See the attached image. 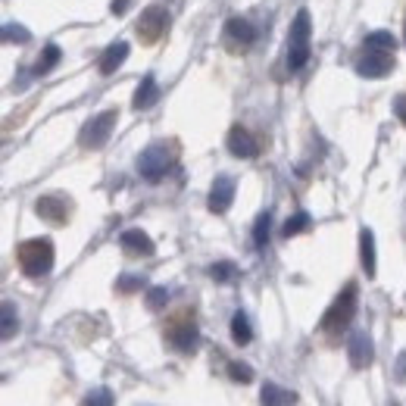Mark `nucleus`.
<instances>
[{
    "label": "nucleus",
    "instance_id": "aec40b11",
    "mask_svg": "<svg viewBox=\"0 0 406 406\" xmlns=\"http://www.w3.org/2000/svg\"><path fill=\"white\" fill-rule=\"evenodd\" d=\"M60 63V47L56 44H47L44 47V54L38 56V66H34V75H44V72H50V69Z\"/></svg>",
    "mask_w": 406,
    "mask_h": 406
},
{
    "label": "nucleus",
    "instance_id": "6ab92c4d",
    "mask_svg": "<svg viewBox=\"0 0 406 406\" xmlns=\"http://www.w3.org/2000/svg\"><path fill=\"white\" fill-rule=\"evenodd\" d=\"M294 403V394L281 391L278 385H266L263 387V406H291Z\"/></svg>",
    "mask_w": 406,
    "mask_h": 406
},
{
    "label": "nucleus",
    "instance_id": "f8f14e48",
    "mask_svg": "<svg viewBox=\"0 0 406 406\" xmlns=\"http://www.w3.org/2000/svg\"><path fill=\"white\" fill-rule=\"evenodd\" d=\"M169 344L175 347V350H182V353H194L197 344H200V334H197V328L191 322H182L169 332Z\"/></svg>",
    "mask_w": 406,
    "mask_h": 406
},
{
    "label": "nucleus",
    "instance_id": "9d476101",
    "mask_svg": "<svg viewBox=\"0 0 406 406\" xmlns=\"http://www.w3.org/2000/svg\"><path fill=\"white\" fill-rule=\"evenodd\" d=\"M235 200V182L228 175H219L213 182V191H210V210L213 213H225Z\"/></svg>",
    "mask_w": 406,
    "mask_h": 406
},
{
    "label": "nucleus",
    "instance_id": "5701e85b",
    "mask_svg": "<svg viewBox=\"0 0 406 406\" xmlns=\"http://www.w3.org/2000/svg\"><path fill=\"white\" fill-rule=\"evenodd\" d=\"M16 332H19V316H16V306L13 303H3V341H10Z\"/></svg>",
    "mask_w": 406,
    "mask_h": 406
},
{
    "label": "nucleus",
    "instance_id": "a878e982",
    "mask_svg": "<svg viewBox=\"0 0 406 406\" xmlns=\"http://www.w3.org/2000/svg\"><path fill=\"white\" fill-rule=\"evenodd\" d=\"M166 303H169V291H166L162 284L150 288V291H147V306H150V310H162Z\"/></svg>",
    "mask_w": 406,
    "mask_h": 406
},
{
    "label": "nucleus",
    "instance_id": "473e14b6",
    "mask_svg": "<svg viewBox=\"0 0 406 406\" xmlns=\"http://www.w3.org/2000/svg\"><path fill=\"white\" fill-rule=\"evenodd\" d=\"M125 7H129V0H113V13H122Z\"/></svg>",
    "mask_w": 406,
    "mask_h": 406
},
{
    "label": "nucleus",
    "instance_id": "c85d7f7f",
    "mask_svg": "<svg viewBox=\"0 0 406 406\" xmlns=\"http://www.w3.org/2000/svg\"><path fill=\"white\" fill-rule=\"evenodd\" d=\"M228 372H231V378H235V381H244V385L253 378L250 365H244V363H231V365H228Z\"/></svg>",
    "mask_w": 406,
    "mask_h": 406
},
{
    "label": "nucleus",
    "instance_id": "f257e3e1",
    "mask_svg": "<svg viewBox=\"0 0 406 406\" xmlns=\"http://www.w3.org/2000/svg\"><path fill=\"white\" fill-rule=\"evenodd\" d=\"M19 266L28 278H41L54 269V244L47 237H34L19 247Z\"/></svg>",
    "mask_w": 406,
    "mask_h": 406
},
{
    "label": "nucleus",
    "instance_id": "39448f33",
    "mask_svg": "<svg viewBox=\"0 0 406 406\" xmlns=\"http://www.w3.org/2000/svg\"><path fill=\"white\" fill-rule=\"evenodd\" d=\"M116 119H119L116 109H103V113H97L94 119L81 129V147H91V150L103 147V144L109 141V135H113V129H116Z\"/></svg>",
    "mask_w": 406,
    "mask_h": 406
},
{
    "label": "nucleus",
    "instance_id": "393cba45",
    "mask_svg": "<svg viewBox=\"0 0 406 406\" xmlns=\"http://www.w3.org/2000/svg\"><path fill=\"white\" fill-rule=\"evenodd\" d=\"M303 228H310V216H306V213H297V216H291L288 222H284V237L300 235Z\"/></svg>",
    "mask_w": 406,
    "mask_h": 406
},
{
    "label": "nucleus",
    "instance_id": "cd10ccee",
    "mask_svg": "<svg viewBox=\"0 0 406 406\" xmlns=\"http://www.w3.org/2000/svg\"><path fill=\"white\" fill-rule=\"evenodd\" d=\"M210 275L216 278V281H231V278H235V263H216L210 269Z\"/></svg>",
    "mask_w": 406,
    "mask_h": 406
},
{
    "label": "nucleus",
    "instance_id": "1a4fd4ad",
    "mask_svg": "<svg viewBox=\"0 0 406 406\" xmlns=\"http://www.w3.org/2000/svg\"><path fill=\"white\" fill-rule=\"evenodd\" d=\"M225 38H228L231 47H250L253 38H257V28L250 25L247 19H228L225 22Z\"/></svg>",
    "mask_w": 406,
    "mask_h": 406
},
{
    "label": "nucleus",
    "instance_id": "4be33fe9",
    "mask_svg": "<svg viewBox=\"0 0 406 406\" xmlns=\"http://www.w3.org/2000/svg\"><path fill=\"white\" fill-rule=\"evenodd\" d=\"M81 406H113V394H109V387H94L85 394Z\"/></svg>",
    "mask_w": 406,
    "mask_h": 406
},
{
    "label": "nucleus",
    "instance_id": "4468645a",
    "mask_svg": "<svg viewBox=\"0 0 406 406\" xmlns=\"http://www.w3.org/2000/svg\"><path fill=\"white\" fill-rule=\"evenodd\" d=\"M228 150L235 156H244V160H250V156H257V141H253L250 135H247V129H231L228 131Z\"/></svg>",
    "mask_w": 406,
    "mask_h": 406
},
{
    "label": "nucleus",
    "instance_id": "f3484780",
    "mask_svg": "<svg viewBox=\"0 0 406 406\" xmlns=\"http://www.w3.org/2000/svg\"><path fill=\"white\" fill-rule=\"evenodd\" d=\"M156 97H160L156 78H153V75H147V78L141 81V88L135 91V107H138V109H147L150 103H156Z\"/></svg>",
    "mask_w": 406,
    "mask_h": 406
},
{
    "label": "nucleus",
    "instance_id": "b1692460",
    "mask_svg": "<svg viewBox=\"0 0 406 406\" xmlns=\"http://www.w3.org/2000/svg\"><path fill=\"white\" fill-rule=\"evenodd\" d=\"M365 47H369V50H394V34L372 32L369 38H365Z\"/></svg>",
    "mask_w": 406,
    "mask_h": 406
},
{
    "label": "nucleus",
    "instance_id": "6e6552de",
    "mask_svg": "<svg viewBox=\"0 0 406 406\" xmlns=\"http://www.w3.org/2000/svg\"><path fill=\"white\" fill-rule=\"evenodd\" d=\"M34 210H38L41 219H47V222L60 225L66 222V213H69V200L63 194H47V197H41L38 203H34Z\"/></svg>",
    "mask_w": 406,
    "mask_h": 406
},
{
    "label": "nucleus",
    "instance_id": "423d86ee",
    "mask_svg": "<svg viewBox=\"0 0 406 406\" xmlns=\"http://www.w3.org/2000/svg\"><path fill=\"white\" fill-rule=\"evenodd\" d=\"M166 25H169L166 10L162 7H147L141 13V19H138V34H141L144 41H156L162 32H166Z\"/></svg>",
    "mask_w": 406,
    "mask_h": 406
},
{
    "label": "nucleus",
    "instance_id": "412c9836",
    "mask_svg": "<svg viewBox=\"0 0 406 406\" xmlns=\"http://www.w3.org/2000/svg\"><path fill=\"white\" fill-rule=\"evenodd\" d=\"M269 228H272V213L266 210V213H259L257 225H253V244H257V247H266V244H269Z\"/></svg>",
    "mask_w": 406,
    "mask_h": 406
},
{
    "label": "nucleus",
    "instance_id": "f03ea898",
    "mask_svg": "<svg viewBox=\"0 0 406 406\" xmlns=\"http://www.w3.org/2000/svg\"><path fill=\"white\" fill-rule=\"evenodd\" d=\"M310 60V13L300 10L297 19L291 22V34H288V69L300 72Z\"/></svg>",
    "mask_w": 406,
    "mask_h": 406
},
{
    "label": "nucleus",
    "instance_id": "0eeeda50",
    "mask_svg": "<svg viewBox=\"0 0 406 406\" xmlns=\"http://www.w3.org/2000/svg\"><path fill=\"white\" fill-rule=\"evenodd\" d=\"M356 69L365 78H381V75H387L394 69V56H391V50H369V54L359 60Z\"/></svg>",
    "mask_w": 406,
    "mask_h": 406
},
{
    "label": "nucleus",
    "instance_id": "bb28decb",
    "mask_svg": "<svg viewBox=\"0 0 406 406\" xmlns=\"http://www.w3.org/2000/svg\"><path fill=\"white\" fill-rule=\"evenodd\" d=\"M3 41H10V44H25L28 32L22 25H3Z\"/></svg>",
    "mask_w": 406,
    "mask_h": 406
},
{
    "label": "nucleus",
    "instance_id": "7c9ffc66",
    "mask_svg": "<svg viewBox=\"0 0 406 406\" xmlns=\"http://www.w3.org/2000/svg\"><path fill=\"white\" fill-rule=\"evenodd\" d=\"M394 113H397V119L406 125V94H400L397 100H394Z\"/></svg>",
    "mask_w": 406,
    "mask_h": 406
},
{
    "label": "nucleus",
    "instance_id": "2eb2a0df",
    "mask_svg": "<svg viewBox=\"0 0 406 406\" xmlns=\"http://www.w3.org/2000/svg\"><path fill=\"white\" fill-rule=\"evenodd\" d=\"M125 56H129V44H125V41H116V44H109V47L103 50V56H100V72L103 75L116 72V69L125 63Z\"/></svg>",
    "mask_w": 406,
    "mask_h": 406
},
{
    "label": "nucleus",
    "instance_id": "dca6fc26",
    "mask_svg": "<svg viewBox=\"0 0 406 406\" xmlns=\"http://www.w3.org/2000/svg\"><path fill=\"white\" fill-rule=\"evenodd\" d=\"M359 257H363V269L365 275H375V235L369 228L359 231Z\"/></svg>",
    "mask_w": 406,
    "mask_h": 406
},
{
    "label": "nucleus",
    "instance_id": "20e7f679",
    "mask_svg": "<svg viewBox=\"0 0 406 406\" xmlns=\"http://www.w3.org/2000/svg\"><path fill=\"white\" fill-rule=\"evenodd\" d=\"M172 166V150L166 144H150L141 156H138V172H141L147 182H160Z\"/></svg>",
    "mask_w": 406,
    "mask_h": 406
},
{
    "label": "nucleus",
    "instance_id": "72a5a7b5",
    "mask_svg": "<svg viewBox=\"0 0 406 406\" xmlns=\"http://www.w3.org/2000/svg\"><path fill=\"white\" fill-rule=\"evenodd\" d=\"M391 406H400V403H391Z\"/></svg>",
    "mask_w": 406,
    "mask_h": 406
},
{
    "label": "nucleus",
    "instance_id": "9b49d317",
    "mask_svg": "<svg viewBox=\"0 0 406 406\" xmlns=\"http://www.w3.org/2000/svg\"><path fill=\"white\" fill-rule=\"evenodd\" d=\"M347 353H350V363L356 365V369H365V365L372 363V356H375L369 334H365V332L350 334V347H347Z\"/></svg>",
    "mask_w": 406,
    "mask_h": 406
},
{
    "label": "nucleus",
    "instance_id": "2f4dec72",
    "mask_svg": "<svg viewBox=\"0 0 406 406\" xmlns=\"http://www.w3.org/2000/svg\"><path fill=\"white\" fill-rule=\"evenodd\" d=\"M394 378H397V381H403V378H406V353H400L397 369H394Z\"/></svg>",
    "mask_w": 406,
    "mask_h": 406
},
{
    "label": "nucleus",
    "instance_id": "c756f323",
    "mask_svg": "<svg viewBox=\"0 0 406 406\" xmlns=\"http://www.w3.org/2000/svg\"><path fill=\"white\" fill-rule=\"evenodd\" d=\"M119 288H122V291H138V288H144V278L125 275V278H119Z\"/></svg>",
    "mask_w": 406,
    "mask_h": 406
},
{
    "label": "nucleus",
    "instance_id": "ddd939ff",
    "mask_svg": "<svg viewBox=\"0 0 406 406\" xmlns=\"http://www.w3.org/2000/svg\"><path fill=\"white\" fill-rule=\"evenodd\" d=\"M119 244H122V247H125L129 253H135V257H150V253H153V241H150V237L144 235L141 228L122 231Z\"/></svg>",
    "mask_w": 406,
    "mask_h": 406
},
{
    "label": "nucleus",
    "instance_id": "a211bd4d",
    "mask_svg": "<svg viewBox=\"0 0 406 406\" xmlns=\"http://www.w3.org/2000/svg\"><path fill=\"white\" fill-rule=\"evenodd\" d=\"M231 338H235L237 344H247V341L253 338V328H250V319H247V312L237 310L235 316H231Z\"/></svg>",
    "mask_w": 406,
    "mask_h": 406
},
{
    "label": "nucleus",
    "instance_id": "7ed1b4c3",
    "mask_svg": "<svg viewBox=\"0 0 406 406\" xmlns=\"http://www.w3.org/2000/svg\"><path fill=\"white\" fill-rule=\"evenodd\" d=\"M353 312H356V284H347L341 291V297L332 303V310L322 316V328L325 332H344L350 325Z\"/></svg>",
    "mask_w": 406,
    "mask_h": 406
}]
</instances>
